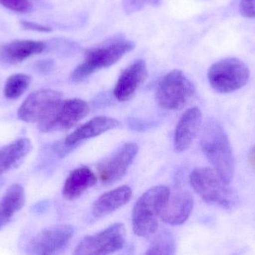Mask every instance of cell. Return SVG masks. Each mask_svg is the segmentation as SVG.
Wrapping results in <instances>:
<instances>
[{
  "label": "cell",
  "mask_w": 255,
  "mask_h": 255,
  "mask_svg": "<svg viewBox=\"0 0 255 255\" xmlns=\"http://www.w3.org/2000/svg\"><path fill=\"white\" fill-rule=\"evenodd\" d=\"M201 148L214 170L230 184L235 176V157L227 133L220 123L214 120L207 122L201 139Z\"/></svg>",
  "instance_id": "obj_1"
},
{
  "label": "cell",
  "mask_w": 255,
  "mask_h": 255,
  "mask_svg": "<svg viewBox=\"0 0 255 255\" xmlns=\"http://www.w3.org/2000/svg\"><path fill=\"white\" fill-rule=\"evenodd\" d=\"M190 182L199 197L210 205L232 210L239 203L236 192L211 168L194 169L190 175Z\"/></svg>",
  "instance_id": "obj_2"
},
{
  "label": "cell",
  "mask_w": 255,
  "mask_h": 255,
  "mask_svg": "<svg viewBox=\"0 0 255 255\" xmlns=\"http://www.w3.org/2000/svg\"><path fill=\"white\" fill-rule=\"evenodd\" d=\"M170 190L165 186L152 187L136 201L132 213V227L135 235L149 237L155 233L158 219L167 203Z\"/></svg>",
  "instance_id": "obj_3"
},
{
  "label": "cell",
  "mask_w": 255,
  "mask_h": 255,
  "mask_svg": "<svg viewBox=\"0 0 255 255\" xmlns=\"http://www.w3.org/2000/svg\"><path fill=\"white\" fill-rule=\"evenodd\" d=\"M133 47L134 43L130 40L116 39L90 49L85 54L83 62L72 73V80L82 82L97 70L114 65Z\"/></svg>",
  "instance_id": "obj_4"
},
{
  "label": "cell",
  "mask_w": 255,
  "mask_h": 255,
  "mask_svg": "<svg viewBox=\"0 0 255 255\" xmlns=\"http://www.w3.org/2000/svg\"><path fill=\"white\" fill-rule=\"evenodd\" d=\"M248 66L236 58H227L214 63L208 73L210 85L222 94L234 92L245 86L250 79Z\"/></svg>",
  "instance_id": "obj_5"
},
{
  "label": "cell",
  "mask_w": 255,
  "mask_h": 255,
  "mask_svg": "<svg viewBox=\"0 0 255 255\" xmlns=\"http://www.w3.org/2000/svg\"><path fill=\"white\" fill-rule=\"evenodd\" d=\"M195 86L182 71L174 70L165 75L157 84L156 100L162 109H181L193 97Z\"/></svg>",
  "instance_id": "obj_6"
},
{
  "label": "cell",
  "mask_w": 255,
  "mask_h": 255,
  "mask_svg": "<svg viewBox=\"0 0 255 255\" xmlns=\"http://www.w3.org/2000/svg\"><path fill=\"white\" fill-rule=\"evenodd\" d=\"M89 106L79 98L61 100L50 113L38 123L39 130L43 133L68 130L89 113Z\"/></svg>",
  "instance_id": "obj_7"
},
{
  "label": "cell",
  "mask_w": 255,
  "mask_h": 255,
  "mask_svg": "<svg viewBox=\"0 0 255 255\" xmlns=\"http://www.w3.org/2000/svg\"><path fill=\"white\" fill-rule=\"evenodd\" d=\"M125 241V227L121 223H117L97 235L84 238L76 247L74 255L112 254L122 250Z\"/></svg>",
  "instance_id": "obj_8"
},
{
  "label": "cell",
  "mask_w": 255,
  "mask_h": 255,
  "mask_svg": "<svg viewBox=\"0 0 255 255\" xmlns=\"http://www.w3.org/2000/svg\"><path fill=\"white\" fill-rule=\"evenodd\" d=\"M74 229L69 225H58L43 229L28 242L27 253L37 255L58 254L71 241Z\"/></svg>",
  "instance_id": "obj_9"
},
{
  "label": "cell",
  "mask_w": 255,
  "mask_h": 255,
  "mask_svg": "<svg viewBox=\"0 0 255 255\" xmlns=\"http://www.w3.org/2000/svg\"><path fill=\"white\" fill-rule=\"evenodd\" d=\"M62 94L52 89L34 91L27 97L18 109V118L26 123H37L44 119L62 100Z\"/></svg>",
  "instance_id": "obj_10"
},
{
  "label": "cell",
  "mask_w": 255,
  "mask_h": 255,
  "mask_svg": "<svg viewBox=\"0 0 255 255\" xmlns=\"http://www.w3.org/2000/svg\"><path fill=\"white\" fill-rule=\"evenodd\" d=\"M138 151L135 143H127L117 150L115 154L99 164L98 176L103 185H112L122 179L133 163Z\"/></svg>",
  "instance_id": "obj_11"
},
{
  "label": "cell",
  "mask_w": 255,
  "mask_h": 255,
  "mask_svg": "<svg viewBox=\"0 0 255 255\" xmlns=\"http://www.w3.org/2000/svg\"><path fill=\"white\" fill-rule=\"evenodd\" d=\"M148 76L146 64L136 60L121 73L114 90L115 97L121 102L128 101L134 96Z\"/></svg>",
  "instance_id": "obj_12"
},
{
  "label": "cell",
  "mask_w": 255,
  "mask_h": 255,
  "mask_svg": "<svg viewBox=\"0 0 255 255\" xmlns=\"http://www.w3.org/2000/svg\"><path fill=\"white\" fill-rule=\"evenodd\" d=\"M193 197L188 192L176 189L171 192L167 203L160 216V220L170 226L184 224L193 209Z\"/></svg>",
  "instance_id": "obj_13"
},
{
  "label": "cell",
  "mask_w": 255,
  "mask_h": 255,
  "mask_svg": "<svg viewBox=\"0 0 255 255\" xmlns=\"http://www.w3.org/2000/svg\"><path fill=\"white\" fill-rule=\"evenodd\" d=\"M202 114L198 107L187 109L180 118L174 137V147L178 153L188 150L196 139L201 125Z\"/></svg>",
  "instance_id": "obj_14"
},
{
  "label": "cell",
  "mask_w": 255,
  "mask_h": 255,
  "mask_svg": "<svg viewBox=\"0 0 255 255\" xmlns=\"http://www.w3.org/2000/svg\"><path fill=\"white\" fill-rule=\"evenodd\" d=\"M43 41L34 40H15L0 45V64L15 65L46 49Z\"/></svg>",
  "instance_id": "obj_15"
},
{
  "label": "cell",
  "mask_w": 255,
  "mask_h": 255,
  "mask_svg": "<svg viewBox=\"0 0 255 255\" xmlns=\"http://www.w3.org/2000/svg\"><path fill=\"white\" fill-rule=\"evenodd\" d=\"M119 126V121L115 118L106 116L96 117L70 133L62 144L69 149L82 141L100 136Z\"/></svg>",
  "instance_id": "obj_16"
},
{
  "label": "cell",
  "mask_w": 255,
  "mask_h": 255,
  "mask_svg": "<svg viewBox=\"0 0 255 255\" xmlns=\"http://www.w3.org/2000/svg\"><path fill=\"white\" fill-rule=\"evenodd\" d=\"M131 189L128 186L118 187L100 196L93 205L92 214L95 219H101L127 205L131 199Z\"/></svg>",
  "instance_id": "obj_17"
},
{
  "label": "cell",
  "mask_w": 255,
  "mask_h": 255,
  "mask_svg": "<svg viewBox=\"0 0 255 255\" xmlns=\"http://www.w3.org/2000/svg\"><path fill=\"white\" fill-rule=\"evenodd\" d=\"M97 181V177L89 168H78L67 177L63 187V196L67 200H75L94 187Z\"/></svg>",
  "instance_id": "obj_18"
},
{
  "label": "cell",
  "mask_w": 255,
  "mask_h": 255,
  "mask_svg": "<svg viewBox=\"0 0 255 255\" xmlns=\"http://www.w3.org/2000/svg\"><path fill=\"white\" fill-rule=\"evenodd\" d=\"M32 149V144L27 138L0 147V175L17 167Z\"/></svg>",
  "instance_id": "obj_19"
},
{
  "label": "cell",
  "mask_w": 255,
  "mask_h": 255,
  "mask_svg": "<svg viewBox=\"0 0 255 255\" xmlns=\"http://www.w3.org/2000/svg\"><path fill=\"white\" fill-rule=\"evenodd\" d=\"M25 202V190L20 184H13L7 189L0 199V230L10 223Z\"/></svg>",
  "instance_id": "obj_20"
},
{
  "label": "cell",
  "mask_w": 255,
  "mask_h": 255,
  "mask_svg": "<svg viewBox=\"0 0 255 255\" xmlns=\"http://www.w3.org/2000/svg\"><path fill=\"white\" fill-rule=\"evenodd\" d=\"M32 78L25 73H15L7 78L4 83V97L9 100H16L20 97L31 85Z\"/></svg>",
  "instance_id": "obj_21"
},
{
  "label": "cell",
  "mask_w": 255,
  "mask_h": 255,
  "mask_svg": "<svg viewBox=\"0 0 255 255\" xmlns=\"http://www.w3.org/2000/svg\"><path fill=\"white\" fill-rule=\"evenodd\" d=\"M175 251L173 235L168 230H163L151 241L145 255H174Z\"/></svg>",
  "instance_id": "obj_22"
},
{
  "label": "cell",
  "mask_w": 255,
  "mask_h": 255,
  "mask_svg": "<svg viewBox=\"0 0 255 255\" xmlns=\"http://www.w3.org/2000/svg\"><path fill=\"white\" fill-rule=\"evenodd\" d=\"M0 4L17 13H28L32 9V4L29 0H0Z\"/></svg>",
  "instance_id": "obj_23"
},
{
  "label": "cell",
  "mask_w": 255,
  "mask_h": 255,
  "mask_svg": "<svg viewBox=\"0 0 255 255\" xmlns=\"http://www.w3.org/2000/svg\"><path fill=\"white\" fill-rule=\"evenodd\" d=\"M162 0H124V7L127 13H134L143 8L144 6H158Z\"/></svg>",
  "instance_id": "obj_24"
},
{
  "label": "cell",
  "mask_w": 255,
  "mask_h": 255,
  "mask_svg": "<svg viewBox=\"0 0 255 255\" xmlns=\"http://www.w3.org/2000/svg\"><path fill=\"white\" fill-rule=\"evenodd\" d=\"M239 9L244 17L255 18V0H241Z\"/></svg>",
  "instance_id": "obj_25"
},
{
  "label": "cell",
  "mask_w": 255,
  "mask_h": 255,
  "mask_svg": "<svg viewBox=\"0 0 255 255\" xmlns=\"http://www.w3.org/2000/svg\"><path fill=\"white\" fill-rule=\"evenodd\" d=\"M21 27L25 30L30 31H38V32H50L52 28L47 25H41L32 21L21 20L19 22Z\"/></svg>",
  "instance_id": "obj_26"
},
{
  "label": "cell",
  "mask_w": 255,
  "mask_h": 255,
  "mask_svg": "<svg viewBox=\"0 0 255 255\" xmlns=\"http://www.w3.org/2000/svg\"><path fill=\"white\" fill-rule=\"evenodd\" d=\"M54 62L51 59L40 60L35 64V69L39 73H47L53 69Z\"/></svg>",
  "instance_id": "obj_27"
},
{
  "label": "cell",
  "mask_w": 255,
  "mask_h": 255,
  "mask_svg": "<svg viewBox=\"0 0 255 255\" xmlns=\"http://www.w3.org/2000/svg\"><path fill=\"white\" fill-rule=\"evenodd\" d=\"M47 208L48 202L46 201H43V202H38V203L34 205L31 208V210H32L33 212L36 213V214H42L46 211Z\"/></svg>",
  "instance_id": "obj_28"
},
{
  "label": "cell",
  "mask_w": 255,
  "mask_h": 255,
  "mask_svg": "<svg viewBox=\"0 0 255 255\" xmlns=\"http://www.w3.org/2000/svg\"><path fill=\"white\" fill-rule=\"evenodd\" d=\"M249 161L252 167L255 170V147L250 151V155H249Z\"/></svg>",
  "instance_id": "obj_29"
}]
</instances>
